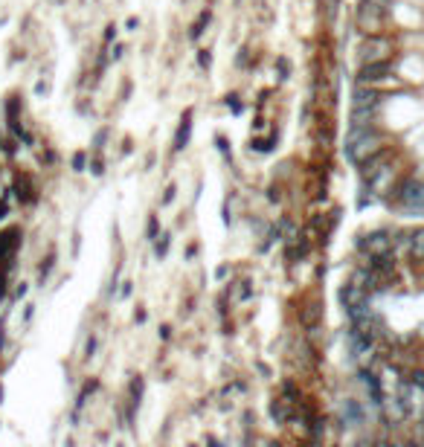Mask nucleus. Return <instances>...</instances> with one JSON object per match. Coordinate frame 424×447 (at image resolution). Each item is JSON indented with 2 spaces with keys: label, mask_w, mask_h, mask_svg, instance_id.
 Here are the masks:
<instances>
[{
  "label": "nucleus",
  "mask_w": 424,
  "mask_h": 447,
  "mask_svg": "<svg viewBox=\"0 0 424 447\" xmlns=\"http://www.w3.org/2000/svg\"><path fill=\"white\" fill-rule=\"evenodd\" d=\"M380 151V134L369 128H352L349 140H346V154L352 163H366L369 157H375Z\"/></svg>",
  "instance_id": "1"
},
{
  "label": "nucleus",
  "mask_w": 424,
  "mask_h": 447,
  "mask_svg": "<svg viewBox=\"0 0 424 447\" xmlns=\"http://www.w3.org/2000/svg\"><path fill=\"white\" fill-rule=\"evenodd\" d=\"M384 4L380 0H366L358 12V26L366 32V35H378L380 32V24H384Z\"/></svg>",
  "instance_id": "2"
},
{
  "label": "nucleus",
  "mask_w": 424,
  "mask_h": 447,
  "mask_svg": "<svg viewBox=\"0 0 424 447\" xmlns=\"http://www.w3.org/2000/svg\"><path fill=\"white\" fill-rule=\"evenodd\" d=\"M393 53V41L390 38H380V35H372L363 41V47H360V61L369 64V61H384L390 59Z\"/></svg>",
  "instance_id": "3"
},
{
  "label": "nucleus",
  "mask_w": 424,
  "mask_h": 447,
  "mask_svg": "<svg viewBox=\"0 0 424 447\" xmlns=\"http://www.w3.org/2000/svg\"><path fill=\"white\" fill-rule=\"evenodd\" d=\"M398 201L410 209H424V181H415V177L404 181L398 189Z\"/></svg>",
  "instance_id": "4"
},
{
  "label": "nucleus",
  "mask_w": 424,
  "mask_h": 447,
  "mask_svg": "<svg viewBox=\"0 0 424 447\" xmlns=\"http://www.w3.org/2000/svg\"><path fill=\"white\" fill-rule=\"evenodd\" d=\"M390 73H393V61H390V59H384V61H369V64L360 67L358 81H360V84H375V81H380V79H387Z\"/></svg>",
  "instance_id": "5"
},
{
  "label": "nucleus",
  "mask_w": 424,
  "mask_h": 447,
  "mask_svg": "<svg viewBox=\"0 0 424 447\" xmlns=\"http://www.w3.org/2000/svg\"><path fill=\"white\" fill-rule=\"evenodd\" d=\"M358 247L363 250V253H369V256H380V253H390V247H393V238H390V233H372V236H363L360 241H358Z\"/></svg>",
  "instance_id": "6"
},
{
  "label": "nucleus",
  "mask_w": 424,
  "mask_h": 447,
  "mask_svg": "<svg viewBox=\"0 0 424 447\" xmlns=\"http://www.w3.org/2000/svg\"><path fill=\"white\" fill-rule=\"evenodd\" d=\"M380 105V94L372 91V87H358L355 91V102L352 108H378Z\"/></svg>",
  "instance_id": "7"
},
{
  "label": "nucleus",
  "mask_w": 424,
  "mask_h": 447,
  "mask_svg": "<svg viewBox=\"0 0 424 447\" xmlns=\"http://www.w3.org/2000/svg\"><path fill=\"white\" fill-rule=\"evenodd\" d=\"M410 258L413 261H424V230H415L413 236H410Z\"/></svg>",
  "instance_id": "8"
},
{
  "label": "nucleus",
  "mask_w": 424,
  "mask_h": 447,
  "mask_svg": "<svg viewBox=\"0 0 424 447\" xmlns=\"http://www.w3.org/2000/svg\"><path fill=\"white\" fill-rule=\"evenodd\" d=\"M189 119H192V111L186 114V119H183V125H181V131H178V143H175L178 149H183V146H186V140H189V128H192V122H189Z\"/></svg>",
  "instance_id": "9"
},
{
  "label": "nucleus",
  "mask_w": 424,
  "mask_h": 447,
  "mask_svg": "<svg viewBox=\"0 0 424 447\" xmlns=\"http://www.w3.org/2000/svg\"><path fill=\"white\" fill-rule=\"evenodd\" d=\"M413 383H415V386H418V389H424V372H418V375H415V381H413Z\"/></svg>",
  "instance_id": "10"
}]
</instances>
